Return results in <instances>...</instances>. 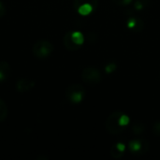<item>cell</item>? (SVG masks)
Returning a JSON list of instances; mask_svg holds the SVG:
<instances>
[{"mask_svg": "<svg viewBox=\"0 0 160 160\" xmlns=\"http://www.w3.org/2000/svg\"><path fill=\"white\" fill-rule=\"evenodd\" d=\"M66 94L68 99L71 102H73V103H79V102H81L84 99L85 90L81 85L73 84L68 87Z\"/></svg>", "mask_w": 160, "mask_h": 160, "instance_id": "277c9868", "label": "cell"}, {"mask_svg": "<svg viewBox=\"0 0 160 160\" xmlns=\"http://www.w3.org/2000/svg\"><path fill=\"white\" fill-rule=\"evenodd\" d=\"M53 51L54 45L49 40H38L32 48V53L37 58H46L53 53Z\"/></svg>", "mask_w": 160, "mask_h": 160, "instance_id": "6da1fadb", "label": "cell"}, {"mask_svg": "<svg viewBox=\"0 0 160 160\" xmlns=\"http://www.w3.org/2000/svg\"><path fill=\"white\" fill-rule=\"evenodd\" d=\"M8 116V107L5 102L0 98V123L7 118Z\"/></svg>", "mask_w": 160, "mask_h": 160, "instance_id": "8fae6325", "label": "cell"}, {"mask_svg": "<svg viewBox=\"0 0 160 160\" xmlns=\"http://www.w3.org/2000/svg\"><path fill=\"white\" fill-rule=\"evenodd\" d=\"M129 148L132 152H138L140 148H142V144H140L139 140L133 139L129 142Z\"/></svg>", "mask_w": 160, "mask_h": 160, "instance_id": "5bb4252c", "label": "cell"}, {"mask_svg": "<svg viewBox=\"0 0 160 160\" xmlns=\"http://www.w3.org/2000/svg\"><path fill=\"white\" fill-rule=\"evenodd\" d=\"M0 72L3 74L5 80L8 79L10 77V75L11 73V68L8 62H6V61L0 62Z\"/></svg>", "mask_w": 160, "mask_h": 160, "instance_id": "ba28073f", "label": "cell"}, {"mask_svg": "<svg viewBox=\"0 0 160 160\" xmlns=\"http://www.w3.org/2000/svg\"><path fill=\"white\" fill-rule=\"evenodd\" d=\"M142 23V21L139 20V19H137V18H130L128 22H127V26H128V28H136L138 30V26H139V23Z\"/></svg>", "mask_w": 160, "mask_h": 160, "instance_id": "4fadbf2b", "label": "cell"}, {"mask_svg": "<svg viewBox=\"0 0 160 160\" xmlns=\"http://www.w3.org/2000/svg\"><path fill=\"white\" fill-rule=\"evenodd\" d=\"M71 38L74 41L75 44H77L78 46H81L82 43L84 42V37L82 35L81 32L75 31V32H71Z\"/></svg>", "mask_w": 160, "mask_h": 160, "instance_id": "30bf717a", "label": "cell"}, {"mask_svg": "<svg viewBox=\"0 0 160 160\" xmlns=\"http://www.w3.org/2000/svg\"><path fill=\"white\" fill-rule=\"evenodd\" d=\"M95 10V8L93 7L92 5L90 4H84V5H81L80 7L77 9V10H78V12L82 15V16H86L88 14H90L91 12Z\"/></svg>", "mask_w": 160, "mask_h": 160, "instance_id": "9c48e42d", "label": "cell"}, {"mask_svg": "<svg viewBox=\"0 0 160 160\" xmlns=\"http://www.w3.org/2000/svg\"><path fill=\"white\" fill-rule=\"evenodd\" d=\"M5 14H6V8L3 5V3L1 2V0H0V18L3 17Z\"/></svg>", "mask_w": 160, "mask_h": 160, "instance_id": "2e32d148", "label": "cell"}, {"mask_svg": "<svg viewBox=\"0 0 160 160\" xmlns=\"http://www.w3.org/2000/svg\"><path fill=\"white\" fill-rule=\"evenodd\" d=\"M3 80H5V78H4V76H3V74L0 72V81H3Z\"/></svg>", "mask_w": 160, "mask_h": 160, "instance_id": "ac0fdd59", "label": "cell"}, {"mask_svg": "<svg viewBox=\"0 0 160 160\" xmlns=\"http://www.w3.org/2000/svg\"><path fill=\"white\" fill-rule=\"evenodd\" d=\"M112 1L118 5H128L131 0H112Z\"/></svg>", "mask_w": 160, "mask_h": 160, "instance_id": "9a60e30c", "label": "cell"}, {"mask_svg": "<svg viewBox=\"0 0 160 160\" xmlns=\"http://www.w3.org/2000/svg\"><path fill=\"white\" fill-rule=\"evenodd\" d=\"M84 4H90L94 8L97 7L98 5V0H74V8L77 10L81 5Z\"/></svg>", "mask_w": 160, "mask_h": 160, "instance_id": "7c38bea8", "label": "cell"}, {"mask_svg": "<svg viewBox=\"0 0 160 160\" xmlns=\"http://www.w3.org/2000/svg\"><path fill=\"white\" fill-rule=\"evenodd\" d=\"M64 45L65 47L68 50H71V51H74V50H77L79 49L80 46H78L77 44L74 43V41L72 40L71 38V32H68V33L65 35L64 37Z\"/></svg>", "mask_w": 160, "mask_h": 160, "instance_id": "8992f818", "label": "cell"}, {"mask_svg": "<svg viewBox=\"0 0 160 160\" xmlns=\"http://www.w3.org/2000/svg\"><path fill=\"white\" fill-rule=\"evenodd\" d=\"M122 115V112H114L111 114L109 118L107 119V130L108 132H110L112 134H118L124 129V127L122 125L120 124V117Z\"/></svg>", "mask_w": 160, "mask_h": 160, "instance_id": "7a4b0ae2", "label": "cell"}, {"mask_svg": "<svg viewBox=\"0 0 160 160\" xmlns=\"http://www.w3.org/2000/svg\"><path fill=\"white\" fill-rule=\"evenodd\" d=\"M106 69H107V71H109V72L113 71V70H115V65H114V64H111V65H109L106 68Z\"/></svg>", "mask_w": 160, "mask_h": 160, "instance_id": "e0dca14e", "label": "cell"}, {"mask_svg": "<svg viewBox=\"0 0 160 160\" xmlns=\"http://www.w3.org/2000/svg\"><path fill=\"white\" fill-rule=\"evenodd\" d=\"M125 152V145L123 143H116L112 146V156L114 158H120L122 157Z\"/></svg>", "mask_w": 160, "mask_h": 160, "instance_id": "52a82bcc", "label": "cell"}, {"mask_svg": "<svg viewBox=\"0 0 160 160\" xmlns=\"http://www.w3.org/2000/svg\"><path fill=\"white\" fill-rule=\"evenodd\" d=\"M35 85H36L35 81H33L30 79H20L16 84V89L18 92L24 93L31 90Z\"/></svg>", "mask_w": 160, "mask_h": 160, "instance_id": "5b68a950", "label": "cell"}, {"mask_svg": "<svg viewBox=\"0 0 160 160\" xmlns=\"http://www.w3.org/2000/svg\"><path fill=\"white\" fill-rule=\"evenodd\" d=\"M81 78L85 84L95 85L101 81V73L95 68H86L81 73Z\"/></svg>", "mask_w": 160, "mask_h": 160, "instance_id": "3957f363", "label": "cell"}]
</instances>
